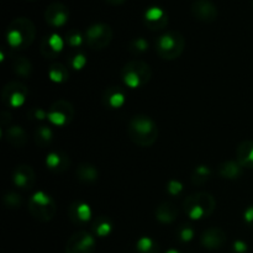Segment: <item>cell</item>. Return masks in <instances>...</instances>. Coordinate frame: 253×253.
I'll use <instances>...</instances> for the list:
<instances>
[{"label": "cell", "mask_w": 253, "mask_h": 253, "mask_svg": "<svg viewBox=\"0 0 253 253\" xmlns=\"http://www.w3.org/2000/svg\"><path fill=\"white\" fill-rule=\"evenodd\" d=\"M71 166V158L66 152L61 150L52 151L47 155L46 157V167L48 168L51 172L56 173V174H61L64 173Z\"/></svg>", "instance_id": "cell-17"}, {"label": "cell", "mask_w": 253, "mask_h": 253, "mask_svg": "<svg viewBox=\"0 0 253 253\" xmlns=\"http://www.w3.org/2000/svg\"><path fill=\"white\" fill-rule=\"evenodd\" d=\"M49 123L54 126L58 127H63L67 126L68 124L72 123L74 118V108L72 103L69 101L63 100H57L49 108L48 114H47Z\"/></svg>", "instance_id": "cell-9"}, {"label": "cell", "mask_w": 253, "mask_h": 253, "mask_svg": "<svg viewBox=\"0 0 253 253\" xmlns=\"http://www.w3.org/2000/svg\"><path fill=\"white\" fill-rule=\"evenodd\" d=\"M34 141L39 147H48L52 143V141H53V131L48 126H39L34 132Z\"/></svg>", "instance_id": "cell-27"}, {"label": "cell", "mask_w": 253, "mask_h": 253, "mask_svg": "<svg viewBox=\"0 0 253 253\" xmlns=\"http://www.w3.org/2000/svg\"><path fill=\"white\" fill-rule=\"evenodd\" d=\"M76 177L79 182L90 184V183L96 182L99 179V170L91 163H81L76 169Z\"/></svg>", "instance_id": "cell-22"}, {"label": "cell", "mask_w": 253, "mask_h": 253, "mask_svg": "<svg viewBox=\"0 0 253 253\" xmlns=\"http://www.w3.org/2000/svg\"><path fill=\"white\" fill-rule=\"evenodd\" d=\"M69 19V10L63 2H53L44 11V20L52 27H62Z\"/></svg>", "instance_id": "cell-12"}, {"label": "cell", "mask_w": 253, "mask_h": 253, "mask_svg": "<svg viewBox=\"0 0 253 253\" xmlns=\"http://www.w3.org/2000/svg\"><path fill=\"white\" fill-rule=\"evenodd\" d=\"M130 140L140 147H151L158 138V127L147 115H135L127 125Z\"/></svg>", "instance_id": "cell-2"}, {"label": "cell", "mask_w": 253, "mask_h": 253, "mask_svg": "<svg viewBox=\"0 0 253 253\" xmlns=\"http://www.w3.org/2000/svg\"><path fill=\"white\" fill-rule=\"evenodd\" d=\"M83 41H85V39H84L83 35H82L79 31H77V30H71V31L67 32L66 42L68 46L74 47V48H76V47L82 46Z\"/></svg>", "instance_id": "cell-34"}, {"label": "cell", "mask_w": 253, "mask_h": 253, "mask_svg": "<svg viewBox=\"0 0 253 253\" xmlns=\"http://www.w3.org/2000/svg\"><path fill=\"white\" fill-rule=\"evenodd\" d=\"M145 25L152 31L162 30L168 24V15L163 9L157 6H152L146 10L145 16H143Z\"/></svg>", "instance_id": "cell-16"}, {"label": "cell", "mask_w": 253, "mask_h": 253, "mask_svg": "<svg viewBox=\"0 0 253 253\" xmlns=\"http://www.w3.org/2000/svg\"><path fill=\"white\" fill-rule=\"evenodd\" d=\"M48 78L53 83H66L69 79V71L64 64L54 62L48 68Z\"/></svg>", "instance_id": "cell-26"}, {"label": "cell", "mask_w": 253, "mask_h": 253, "mask_svg": "<svg viewBox=\"0 0 253 253\" xmlns=\"http://www.w3.org/2000/svg\"><path fill=\"white\" fill-rule=\"evenodd\" d=\"M244 221L245 224L249 225L250 227H253V204L250 205L244 212Z\"/></svg>", "instance_id": "cell-38"}, {"label": "cell", "mask_w": 253, "mask_h": 253, "mask_svg": "<svg viewBox=\"0 0 253 253\" xmlns=\"http://www.w3.org/2000/svg\"><path fill=\"white\" fill-rule=\"evenodd\" d=\"M252 7H253V0H252Z\"/></svg>", "instance_id": "cell-43"}, {"label": "cell", "mask_w": 253, "mask_h": 253, "mask_svg": "<svg viewBox=\"0 0 253 253\" xmlns=\"http://www.w3.org/2000/svg\"><path fill=\"white\" fill-rule=\"evenodd\" d=\"M179 239L183 242H190L194 239V230L189 226H184L179 230Z\"/></svg>", "instance_id": "cell-36"}, {"label": "cell", "mask_w": 253, "mask_h": 253, "mask_svg": "<svg viewBox=\"0 0 253 253\" xmlns=\"http://www.w3.org/2000/svg\"><path fill=\"white\" fill-rule=\"evenodd\" d=\"M93 231L99 237H108L113 231V224L106 217H98L93 224Z\"/></svg>", "instance_id": "cell-28"}, {"label": "cell", "mask_w": 253, "mask_h": 253, "mask_svg": "<svg viewBox=\"0 0 253 253\" xmlns=\"http://www.w3.org/2000/svg\"><path fill=\"white\" fill-rule=\"evenodd\" d=\"M237 162L244 168H253V141H244L236 150Z\"/></svg>", "instance_id": "cell-23"}, {"label": "cell", "mask_w": 253, "mask_h": 253, "mask_svg": "<svg viewBox=\"0 0 253 253\" xmlns=\"http://www.w3.org/2000/svg\"><path fill=\"white\" fill-rule=\"evenodd\" d=\"M29 116L34 120H43L44 118H47V114L42 109L34 108L29 111Z\"/></svg>", "instance_id": "cell-37"}, {"label": "cell", "mask_w": 253, "mask_h": 253, "mask_svg": "<svg viewBox=\"0 0 253 253\" xmlns=\"http://www.w3.org/2000/svg\"><path fill=\"white\" fill-rule=\"evenodd\" d=\"M12 71L15 72L17 77L21 78H29L32 74V63L31 61L24 56H15L12 57L11 61Z\"/></svg>", "instance_id": "cell-25"}, {"label": "cell", "mask_w": 253, "mask_h": 253, "mask_svg": "<svg viewBox=\"0 0 253 253\" xmlns=\"http://www.w3.org/2000/svg\"><path fill=\"white\" fill-rule=\"evenodd\" d=\"M105 1L110 5H121V4H124L126 0H105Z\"/></svg>", "instance_id": "cell-41"}, {"label": "cell", "mask_w": 253, "mask_h": 253, "mask_svg": "<svg viewBox=\"0 0 253 253\" xmlns=\"http://www.w3.org/2000/svg\"><path fill=\"white\" fill-rule=\"evenodd\" d=\"M216 208L215 198L210 193L199 192L188 195L183 202L184 212L192 220H202L209 217Z\"/></svg>", "instance_id": "cell-3"}, {"label": "cell", "mask_w": 253, "mask_h": 253, "mask_svg": "<svg viewBox=\"0 0 253 253\" xmlns=\"http://www.w3.org/2000/svg\"><path fill=\"white\" fill-rule=\"evenodd\" d=\"M29 95V89L24 83L19 81H12L5 84L1 90V100L7 108H20L26 101Z\"/></svg>", "instance_id": "cell-8"}, {"label": "cell", "mask_w": 253, "mask_h": 253, "mask_svg": "<svg viewBox=\"0 0 253 253\" xmlns=\"http://www.w3.org/2000/svg\"><path fill=\"white\" fill-rule=\"evenodd\" d=\"M192 14L198 21L211 24L219 16V10L211 0H195L192 4Z\"/></svg>", "instance_id": "cell-11"}, {"label": "cell", "mask_w": 253, "mask_h": 253, "mask_svg": "<svg viewBox=\"0 0 253 253\" xmlns=\"http://www.w3.org/2000/svg\"><path fill=\"white\" fill-rule=\"evenodd\" d=\"M211 177V169L208 166H198L192 174V183L194 185H203Z\"/></svg>", "instance_id": "cell-29"}, {"label": "cell", "mask_w": 253, "mask_h": 253, "mask_svg": "<svg viewBox=\"0 0 253 253\" xmlns=\"http://www.w3.org/2000/svg\"><path fill=\"white\" fill-rule=\"evenodd\" d=\"M178 208L170 202H163L156 209V219L162 224H172L178 217Z\"/></svg>", "instance_id": "cell-21"}, {"label": "cell", "mask_w": 253, "mask_h": 253, "mask_svg": "<svg viewBox=\"0 0 253 253\" xmlns=\"http://www.w3.org/2000/svg\"><path fill=\"white\" fill-rule=\"evenodd\" d=\"M27 209L34 219L41 222H48L56 215L57 205L49 194L44 192H36L30 198Z\"/></svg>", "instance_id": "cell-6"}, {"label": "cell", "mask_w": 253, "mask_h": 253, "mask_svg": "<svg viewBox=\"0 0 253 253\" xmlns=\"http://www.w3.org/2000/svg\"><path fill=\"white\" fill-rule=\"evenodd\" d=\"M227 241V235L220 227H210L200 236V244L207 250H220Z\"/></svg>", "instance_id": "cell-14"}, {"label": "cell", "mask_w": 253, "mask_h": 253, "mask_svg": "<svg viewBox=\"0 0 253 253\" xmlns=\"http://www.w3.org/2000/svg\"><path fill=\"white\" fill-rule=\"evenodd\" d=\"M7 118H11L10 113H7V111H2V113H1V118H0L2 126H7V121L11 120V119H7Z\"/></svg>", "instance_id": "cell-40"}, {"label": "cell", "mask_w": 253, "mask_h": 253, "mask_svg": "<svg viewBox=\"0 0 253 253\" xmlns=\"http://www.w3.org/2000/svg\"><path fill=\"white\" fill-rule=\"evenodd\" d=\"M113 29L110 25L105 22H96V24L90 25L84 34L86 46L94 51L106 48L113 41Z\"/></svg>", "instance_id": "cell-7"}, {"label": "cell", "mask_w": 253, "mask_h": 253, "mask_svg": "<svg viewBox=\"0 0 253 253\" xmlns=\"http://www.w3.org/2000/svg\"><path fill=\"white\" fill-rule=\"evenodd\" d=\"M12 182L20 189H31L36 182V174L31 166L19 165L12 170Z\"/></svg>", "instance_id": "cell-13"}, {"label": "cell", "mask_w": 253, "mask_h": 253, "mask_svg": "<svg viewBox=\"0 0 253 253\" xmlns=\"http://www.w3.org/2000/svg\"><path fill=\"white\" fill-rule=\"evenodd\" d=\"M68 64L74 71H81L86 66V57L82 52H76L68 57Z\"/></svg>", "instance_id": "cell-33"}, {"label": "cell", "mask_w": 253, "mask_h": 253, "mask_svg": "<svg viewBox=\"0 0 253 253\" xmlns=\"http://www.w3.org/2000/svg\"><path fill=\"white\" fill-rule=\"evenodd\" d=\"M103 104L109 109H120L123 108L126 101L125 91L120 86H108L103 93Z\"/></svg>", "instance_id": "cell-19"}, {"label": "cell", "mask_w": 253, "mask_h": 253, "mask_svg": "<svg viewBox=\"0 0 253 253\" xmlns=\"http://www.w3.org/2000/svg\"><path fill=\"white\" fill-rule=\"evenodd\" d=\"M30 1H34V0H30Z\"/></svg>", "instance_id": "cell-44"}, {"label": "cell", "mask_w": 253, "mask_h": 253, "mask_svg": "<svg viewBox=\"0 0 253 253\" xmlns=\"http://www.w3.org/2000/svg\"><path fill=\"white\" fill-rule=\"evenodd\" d=\"M36 39V27L27 17L12 20L6 30V42L10 48L24 51L34 43Z\"/></svg>", "instance_id": "cell-1"}, {"label": "cell", "mask_w": 253, "mask_h": 253, "mask_svg": "<svg viewBox=\"0 0 253 253\" xmlns=\"http://www.w3.org/2000/svg\"><path fill=\"white\" fill-rule=\"evenodd\" d=\"M232 250H234L235 253H246L247 250H249V247H247L246 242L239 240V241L234 242V245H232Z\"/></svg>", "instance_id": "cell-39"}, {"label": "cell", "mask_w": 253, "mask_h": 253, "mask_svg": "<svg viewBox=\"0 0 253 253\" xmlns=\"http://www.w3.org/2000/svg\"><path fill=\"white\" fill-rule=\"evenodd\" d=\"M244 167L237 161H226L219 166V174L224 179L234 180L242 175Z\"/></svg>", "instance_id": "cell-24"}, {"label": "cell", "mask_w": 253, "mask_h": 253, "mask_svg": "<svg viewBox=\"0 0 253 253\" xmlns=\"http://www.w3.org/2000/svg\"><path fill=\"white\" fill-rule=\"evenodd\" d=\"M183 190V184L179 182V180H175V179H172L168 182L167 184V192L169 193L170 195H179L180 193H182Z\"/></svg>", "instance_id": "cell-35"}, {"label": "cell", "mask_w": 253, "mask_h": 253, "mask_svg": "<svg viewBox=\"0 0 253 253\" xmlns=\"http://www.w3.org/2000/svg\"><path fill=\"white\" fill-rule=\"evenodd\" d=\"M166 253H182V252H179L178 250H175V249H170V250H168Z\"/></svg>", "instance_id": "cell-42"}, {"label": "cell", "mask_w": 253, "mask_h": 253, "mask_svg": "<svg viewBox=\"0 0 253 253\" xmlns=\"http://www.w3.org/2000/svg\"><path fill=\"white\" fill-rule=\"evenodd\" d=\"M148 47H150V44H148L147 40L143 39V37H137L128 43V52L132 56H141L147 51Z\"/></svg>", "instance_id": "cell-31"}, {"label": "cell", "mask_w": 253, "mask_h": 253, "mask_svg": "<svg viewBox=\"0 0 253 253\" xmlns=\"http://www.w3.org/2000/svg\"><path fill=\"white\" fill-rule=\"evenodd\" d=\"M121 78L126 86L137 89L145 86L152 78V69L146 62L133 59L126 63L121 69Z\"/></svg>", "instance_id": "cell-5"}, {"label": "cell", "mask_w": 253, "mask_h": 253, "mask_svg": "<svg viewBox=\"0 0 253 253\" xmlns=\"http://www.w3.org/2000/svg\"><path fill=\"white\" fill-rule=\"evenodd\" d=\"M95 249V239L86 231L76 232L66 244V253H94Z\"/></svg>", "instance_id": "cell-10"}, {"label": "cell", "mask_w": 253, "mask_h": 253, "mask_svg": "<svg viewBox=\"0 0 253 253\" xmlns=\"http://www.w3.org/2000/svg\"><path fill=\"white\" fill-rule=\"evenodd\" d=\"M185 48V39L182 32L168 31L158 37L156 51L162 59L173 61L182 56Z\"/></svg>", "instance_id": "cell-4"}, {"label": "cell", "mask_w": 253, "mask_h": 253, "mask_svg": "<svg viewBox=\"0 0 253 253\" xmlns=\"http://www.w3.org/2000/svg\"><path fill=\"white\" fill-rule=\"evenodd\" d=\"M136 250L138 253H158L160 252V247L158 244L152 240L151 237L143 236L141 239H138V241L136 242Z\"/></svg>", "instance_id": "cell-30"}, {"label": "cell", "mask_w": 253, "mask_h": 253, "mask_svg": "<svg viewBox=\"0 0 253 253\" xmlns=\"http://www.w3.org/2000/svg\"><path fill=\"white\" fill-rule=\"evenodd\" d=\"M68 216L69 220L73 222L74 225H85L90 221L91 219V209L86 203L84 202H73L69 205L68 209Z\"/></svg>", "instance_id": "cell-18"}, {"label": "cell", "mask_w": 253, "mask_h": 253, "mask_svg": "<svg viewBox=\"0 0 253 253\" xmlns=\"http://www.w3.org/2000/svg\"><path fill=\"white\" fill-rule=\"evenodd\" d=\"M64 41L58 34H51L44 36L41 40L40 43V52L42 56L46 57L48 59H53L59 56L62 51H63Z\"/></svg>", "instance_id": "cell-15"}, {"label": "cell", "mask_w": 253, "mask_h": 253, "mask_svg": "<svg viewBox=\"0 0 253 253\" xmlns=\"http://www.w3.org/2000/svg\"><path fill=\"white\" fill-rule=\"evenodd\" d=\"M4 138L15 148H22L27 143V133L19 125H9L5 127Z\"/></svg>", "instance_id": "cell-20"}, {"label": "cell", "mask_w": 253, "mask_h": 253, "mask_svg": "<svg viewBox=\"0 0 253 253\" xmlns=\"http://www.w3.org/2000/svg\"><path fill=\"white\" fill-rule=\"evenodd\" d=\"M2 203H4L5 207L10 210H16L19 208H21L22 205V199L19 194L14 192H7L6 194L2 197Z\"/></svg>", "instance_id": "cell-32"}]
</instances>
